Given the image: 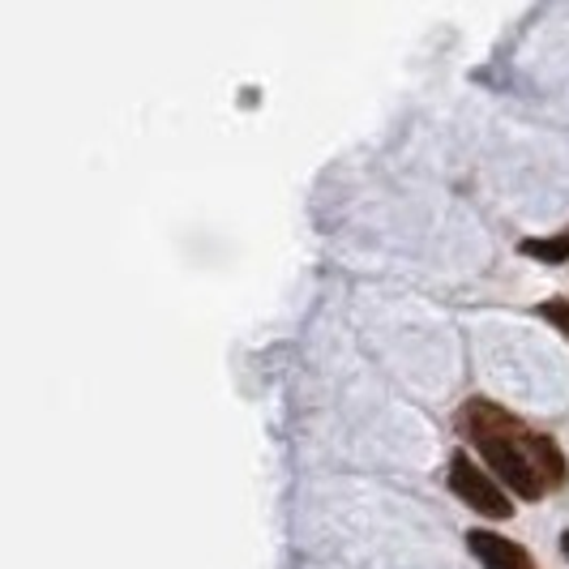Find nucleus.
I'll list each match as a JSON object with an SVG mask.
<instances>
[{"instance_id": "obj_2", "label": "nucleus", "mask_w": 569, "mask_h": 569, "mask_svg": "<svg viewBox=\"0 0 569 569\" xmlns=\"http://www.w3.org/2000/svg\"><path fill=\"white\" fill-rule=\"evenodd\" d=\"M450 488H455L458 497L476 513H485V518H510L513 513L506 488L497 485L492 476H485L467 455H458L455 462H450Z\"/></svg>"}, {"instance_id": "obj_4", "label": "nucleus", "mask_w": 569, "mask_h": 569, "mask_svg": "<svg viewBox=\"0 0 569 569\" xmlns=\"http://www.w3.org/2000/svg\"><path fill=\"white\" fill-rule=\"evenodd\" d=\"M522 253L536 257V261H569V231H557L548 240H522Z\"/></svg>"}, {"instance_id": "obj_1", "label": "nucleus", "mask_w": 569, "mask_h": 569, "mask_svg": "<svg viewBox=\"0 0 569 569\" xmlns=\"http://www.w3.org/2000/svg\"><path fill=\"white\" fill-rule=\"evenodd\" d=\"M458 428L480 446L492 480L518 492L522 501H540L548 488H561L569 476L566 458L552 437H536L522 420L501 411L497 402L471 399L458 411Z\"/></svg>"}, {"instance_id": "obj_5", "label": "nucleus", "mask_w": 569, "mask_h": 569, "mask_svg": "<svg viewBox=\"0 0 569 569\" xmlns=\"http://www.w3.org/2000/svg\"><path fill=\"white\" fill-rule=\"evenodd\" d=\"M540 317H548V321L569 339V305L566 300H548V305H540Z\"/></svg>"}, {"instance_id": "obj_6", "label": "nucleus", "mask_w": 569, "mask_h": 569, "mask_svg": "<svg viewBox=\"0 0 569 569\" xmlns=\"http://www.w3.org/2000/svg\"><path fill=\"white\" fill-rule=\"evenodd\" d=\"M561 552H566V561H569V531L561 536Z\"/></svg>"}, {"instance_id": "obj_3", "label": "nucleus", "mask_w": 569, "mask_h": 569, "mask_svg": "<svg viewBox=\"0 0 569 569\" xmlns=\"http://www.w3.org/2000/svg\"><path fill=\"white\" fill-rule=\"evenodd\" d=\"M467 543H471L476 561L485 569H536V561L527 557L522 543L506 540V536H497V531H471Z\"/></svg>"}]
</instances>
